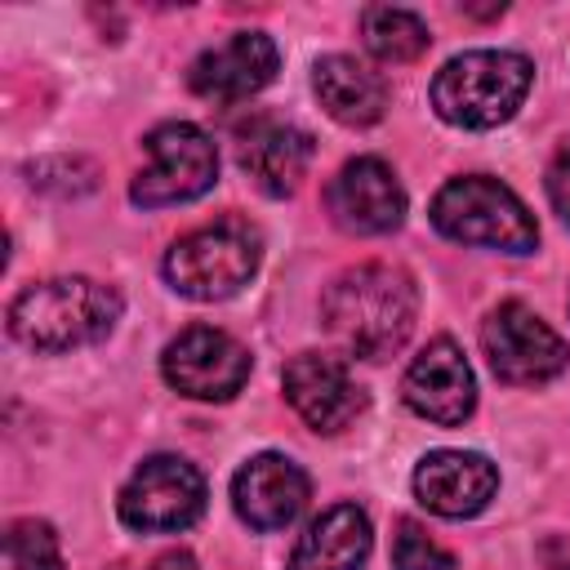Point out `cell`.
I'll return each instance as SVG.
<instances>
[{"mask_svg": "<svg viewBox=\"0 0 570 570\" xmlns=\"http://www.w3.org/2000/svg\"><path fill=\"white\" fill-rule=\"evenodd\" d=\"M419 321V285L396 263H356L321 294V325L343 356L387 361Z\"/></svg>", "mask_w": 570, "mask_h": 570, "instance_id": "1", "label": "cell"}, {"mask_svg": "<svg viewBox=\"0 0 570 570\" xmlns=\"http://www.w3.org/2000/svg\"><path fill=\"white\" fill-rule=\"evenodd\" d=\"M125 312V298L89 276H49L9 303V334L31 352H76L102 343Z\"/></svg>", "mask_w": 570, "mask_h": 570, "instance_id": "2", "label": "cell"}, {"mask_svg": "<svg viewBox=\"0 0 570 570\" xmlns=\"http://www.w3.org/2000/svg\"><path fill=\"white\" fill-rule=\"evenodd\" d=\"M534 80V67L525 53L512 49H468L450 58L432 76V107L445 125L459 129H494L517 116Z\"/></svg>", "mask_w": 570, "mask_h": 570, "instance_id": "3", "label": "cell"}, {"mask_svg": "<svg viewBox=\"0 0 570 570\" xmlns=\"http://www.w3.org/2000/svg\"><path fill=\"white\" fill-rule=\"evenodd\" d=\"M258 263H263V232L240 214H223L169 245L165 281L174 294L191 303H223L254 281Z\"/></svg>", "mask_w": 570, "mask_h": 570, "instance_id": "4", "label": "cell"}, {"mask_svg": "<svg viewBox=\"0 0 570 570\" xmlns=\"http://www.w3.org/2000/svg\"><path fill=\"white\" fill-rule=\"evenodd\" d=\"M428 214H432V227L459 245L503 249V254H534L539 245V223L525 209V200L490 174L450 178L432 196Z\"/></svg>", "mask_w": 570, "mask_h": 570, "instance_id": "5", "label": "cell"}, {"mask_svg": "<svg viewBox=\"0 0 570 570\" xmlns=\"http://www.w3.org/2000/svg\"><path fill=\"white\" fill-rule=\"evenodd\" d=\"M147 169L134 174L129 200L142 209L187 205L218 183V147L191 120H165L142 138Z\"/></svg>", "mask_w": 570, "mask_h": 570, "instance_id": "6", "label": "cell"}, {"mask_svg": "<svg viewBox=\"0 0 570 570\" xmlns=\"http://www.w3.org/2000/svg\"><path fill=\"white\" fill-rule=\"evenodd\" d=\"M205 499L209 490L196 463H187L183 454H151L125 481L116 508L120 521L138 534H178L200 521Z\"/></svg>", "mask_w": 570, "mask_h": 570, "instance_id": "7", "label": "cell"}, {"mask_svg": "<svg viewBox=\"0 0 570 570\" xmlns=\"http://www.w3.org/2000/svg\"><path fill=\"white\" fill-rule=\"evenodd\" d=\"M481 352L494 370V379L512 383V387H534L557 379L570 365V347L566 338L525 303L508 298L499 303L485 325H481Z\"/></svg>", "mask_w": 570, "mask_h": 570, "instance_id": "8", "label": "cell"}, {"mask_svg": "<svg viewBox=\"0 0 570 570\" xmlns=\"http://www.w3.org/2000/svg\"><path fill=\"white\" fill-rule=\"evenodd\" d=\"M160 374L178 396L191 401H232L249 379V352L214 325L178 330L160 352Z\"/></svg>", "mask_w": 570, "mask_h": 570, "instance_id": "9", "label": "cell"}, {"mask_svg": "<svg viewBox=\"0 0 570 570\" xmlns=\"http://www.w3.org/2000/svg\"><path fill=\"white\" fill-rule=\"evenodd\" d=\"M285 401L312 432H343L361 410H365V387L352 379L347 361L334 352H298L281 370Z\"/></svg>", "mask_w": 570, "mask_h": 570, "instance_id": "10", "label": "cell"}, {"mask_svg": "<svg viewBox=\"0 0 570 570\" xmlns=\"http://www.w3.org/2000/svg\"><path fill=\"white\" fill-rule=\"evenodd\" d=\"M325 209L352 236H383L405 218V187L387 160L356 156L325 183Z\"/></svg>", "mask_w": 570, "mask_h": 570, "instance_id": "11", "label": "cell"}, {"mask_svg": "<svg viewBox=\"0 0 570 570\" xmlns=\"http://www.w3.org/2000/svg\"><path fill=\"white\" fill-rule=\"evenodd\" d=\"M401 396L419 419L436 428H459L476 410V379H472L463 347L454 338H432L410 361L401 379Z\"/></svg>", "mask_w": 570, "mask_h": 570, "instance_id": "12", "label": "cell"}, {"mask_svg": "<svg viewBox=\"0 0 570 570\" xmlns=\"http://www.w3.org/2000/svg\"><path fill=\"white\" fill-rule=\"evenodd\" d=\"M276 67H281V53H276L272 36H263V31H232L223 45L205 49L191 62L187 85H191L196 98L232 107V102H245L258 89H267L276 80Z\"/></svg>", "mask_w": 570, "mask_h": 570, "instance_id": "13", "label": "cell"}, {"mask_svg": "<svg viewBox=\"0 0 570 570\" xmlns=\"http://www.w3.org/2000/svg\"><path fill=\"white\" fill-rule=\"evenodd\" d=\"M312 481L307 472L289 459V454H254L249 463H240V472L232 476V508L249 530H285L298 521V512L307 508Z\"/></svg>", "mask_w": 570, "mask_h": 570, "instance_id": "14", "label": "cell"}, {"mask_svg": "<svg viewBox=\"0 0 570 570\" xmlns=\"http://www.w3.org/2000/svg\"><path fill=\"white\" fill-rule=\"evenodd\" d=\"M499 490V468L476 450H432L414 468V499L450 521L476 517Z\"/></svg>", "mask_w": 570, "mask_h": 570, "instance_id": "15", "label": "cell"}, {"mask_svg": "<svg viewBox=\"0 0 570 570\" xmlns=\"http://www.w3.org/2000/svg\"><path fill=\"white\" fill-rule=\"evenodd\" d=\"M316 156V142L307 129L289 120H258L240 138V169L254 178V187L272 200L294 196L298 183L307 178V165Z\"/></svg>", "mask_w": 570, "mask_h": 570, "instance_id": "16", "label": "cell"}, {"mask_svg": "<svg viewBox=\"0 0 570 570\" xmlns=\"http://www.w3.org/2000/svg\"><path fill=\"white\" fill-rule=\"evenodd\" d=\"M312 94L347 129H370L387 111V80L374 67H365V62H356L347 53L316 58V67H312Z\"/></svg>", "mask_w": 570, "mask_h": 570, "instance_id": "17", "label": "cell"}, {"mask_svg": "<svg viewBox=\"0 0 570 570\" xmlns=\"http://www.w3.org/2000/svg\"><path fill=\"white\" fill-rule=\"evenodd\" d=\"M374 548L370 517L356 503H334L307 521L285 570H361Z\"/></svg>", "mask_w": 570, "mask_h": 570, "instance_id": "18", "label": "cell"}, {"mask_svg": "<svg viewBox=\"0 0 570 570\" xmlns=\"http://www.w3.org/2000/svg\"><path fill=\"white\" fill-rule=\"evenodd\" d=\"M361 40L379 62H392V67L423 58L432 45L428 22L401 4H365L361 9Z\"/></svg>", "mask_w": 570, "mask_h": 570, "instance_id": "19", "label": "cell"}, {"mask_svg": "<svg viewBox=\"0 0 570 570\" xmlns=\"http://www.w3.org/2000/svg\"><path fill=\"white\" fill-rule=\"evenodd\" d=\"M0 570H67L53 525H49V521H36V517L9 521Z\"/></svg>", "mask_w": 570, "mask_h": 570, "instance_id": "20", "label": "cell"}, {"mask_svg": "<svg viewBox=\"0 0 570 570\" xmlns=\"http://www.w3.org/2000/svg\"><path fill=\"white\" fill-rule=\"evenodd\" d=\"M392 570H454V557L419 521L405 517L392 534Z\"/></svg>", "mask_w": 570, "mask_h": 570, "instance_id": "21", "label": "cell"}, {"mask_svg": "<svg viewBox=\"0 0 570 570\" xmlns=\"http://www.w3.org/2000/svg\"><path fill=\"white\" fill-rule=\"evenodd\" d=\"M548 200H552L557 218L570 227V138L557 147V156L548 165Z\"/></svg>", "mask_w": 570, "mask_h": 570, "instance_id": "22", "label": "cell"}, {"mask_svg": "<svg viewBox=\"0 0 570 570\" xmlns=\"http://www.w3.org/2000/svg\"><path fill=\"white\" fill-rule=\"evenodd\" d=\"M147 570H200V566H196V557H191L187 548H169V552H160Z\"/></svg>", "mask_w": 570, "mask_h": 570, "instance_id": "23", "label": "cell"}]
</instances>
